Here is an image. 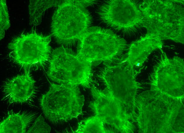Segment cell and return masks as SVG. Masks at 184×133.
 <instances>
[{"mask_svg":"<svg viewBox=\"0 0 184 133\" xmlns=\"http://www.w3.org/2000/svg\"><path fill=\"white\" fill-rule=\"evenodd\" d=\"M84 102L78 85L54 83L39 100L43 114L54 124L77 118L82 113Z\"/></svg>","mask_w":184,"mask_h":133,"instance_id":"6da1fadb","label":"cell"},{"mask_svg":"<svg viewBox=\"0 0 184 133\" xmlns=\"http://www.w3.org/2000/svg\"><path fill=\"white\" fill-rule=\"evenodd\" d=\"M91 22V16L85 8L75 0L63 1L52 16L51 35L59 44L68 47L80 40Z\"/></svg>","mask_w":184,"mask_h":133,"instance_id":"7a4b0ae2","label":"cell"},{"mask_svg":"<svg viewBox=\"0 0 184 133\" xmlns=\"http://www.w3.org/2000/svg\"><path fill=\"white\" fill-rule=\"evenodd\" d=\"M92 64L80 57L68 47L62 46L52 52L47 75L55 83L91 88Z\"/></svg>","mask_w":184,"mask_h":133,"instance_id":"3957f363","label":"cell"},{"mask_svg":"<svg viewBox=\"0 0 184 133\" xmlns=\"http://www.w3.org/2000/svg\"><path fill=\"white\" fill-rule=\"evenodd\" d=\"M51 39V35L36 32L19 35L8 45L11 57L25 73L42 69L48 64L50 57Z\"/></svg>","mask_w":184,"mask_h":133,"instance_id":"277c9868","label":"cell"},{"mask_svg":"<svg viewBox=\"0 0 184 133\" xmlns=\"http://www.w3.org/2000/svg\"><path fill=\"white\" fill-rule=\"evenodd\" d=\"M128 47L123 38L110 30L90 27L80 40L77 55L92 63L111 62L122 55Z\"/></svg>","mask_w":184,"mask_h":133,"instance_id":"5b68a950","label":"cell"},{"mask_svg":"<svg viewBox=\"0 0 184 133\" xmlns=\"http://www.w3.org/2000/svg\"><path fill=\"white\" fill-rule=\"evenodd\" d=\"M100 21L111 29L126 34L135 33L144 25L142 14L130 0H110L99 8Z\"/></svg>","mask_w":184,"mask_h":133,"instance_id":"8992f818","label":"cell"},{"mask_svg":"<svg viewBox=\"0 0 184 133\" xmlns=\"http://www.w3.org/2000/svg\"><path fill=\"white\" fill-rule=\"evenodd\" d=\"M119 62L106 65L99 76L108 94L121 104H128L133 103L138 85L135 80L133 66L125 59Z\"/></svg>","mask_w":184,"mask_h":133,"instance_id":"52a82bcc","label":"cell"},{"mask_svg":"<svg viewBox=\"0 0 184 133\" xmlns=\"http://www.w3.org/2000/svg\"><path fill=\"white\" fill-rule=\"evenodd\" d=\"M93 100L89 107L94 115L98 116L104 123L119 130L129 129L126 115L121 104L105 91L94 87H91Z\"/></svg>","mask_w":184,"mask_h":133,"instance_id":"ba28073f","label":"cell"},{"mask_svg":"<svg viewBox=\"0 0 184 133\" xmlns=\"http://www.w3.org/2000/svg\"><path fill=\"white\" fill-rule=\"evenodd\" d=\"M35 82L30 72L7 79L1 86L2 100L10 104L30 101L36 94Z\"/></svg>","mask_w":184,"mask_h":133,"instance_id":"9c48e42d","label":"cell"},{"mask_svg":"<svg viewBox=\"0 0 184 133\" xmlns=\"http://www.w3.org/2000/svg\"><path fill=\"white\" fill-rule=\"evenodd\" d=\"M161 43L160 39L146 35L131 44L125 59L133 67L139 66L152 52L160 47Z\"/></svg>","mask_w":184,"mask_h":133,"instance_id":"30bf717a","label":"cell"},{"mask_svg":"<svg viewBox=\"0 0 184 133\" xmlns=\"http://www.w3.org/2000/svg\"><path fill=\"white\" fill-rule=\"evenodd\" d=\"M38 113L23 111L8 113L0 124L1 133H23L26 132Z\"/></svg>","mask_w":184,"mask_h":133,"instance_id":"8fae6325","label":"cell"},{"mask_svg":"<svg viewBox=\"0 0 184 133\" xmlns=\"http://www.w3.org/2000/svg\"><path fill=\"white\" fill-rule=\"evenodd\" d=\"M63 1L30 0L29 5L30 25L33 28L39 25L46 11L51 8L58 7Z\"/></svg>","mask_w":184,"mask_h":133,"instance_id":"7c38bea8","label":"cell"},{"mask_svg":"<svg viewBox=\"0 0 184 133\" xmlns=\"http://www.w3.org/2000/svg\"><path fill=\"white\" fill-rule=\"evenodd\" d=\"M104 123L98 115L86 118L79 122L77 129L74 132L76 133H112L104 126Z\"/></svg>","mask_w":184,"mask_h":133,"instance_id":"4fadbf2b","label":"cell"},{"mask_svg":"<svg viewBox=\"0 0 184 133\" xmlns=\"http://www.w3.org/2000/svg\"><path fill=\"white\" fill-rule=\"evenodd\" d=\"M0 40L5 35L6 31L10 26L9 16L6 0H0Z\"/></svg>","mask_w":184,"mask_h":133,"instance_id":"5bb4252c","label":"cell"},{"mask_svg":"<svg viewBox=\"0 0 184 133\" xmlns=\"http://www.w3.org/2000/svg\"><path fill=\"white\" fill-rule=\"evenodd\" d=\"M51 127L45 120L41 114L36 118L32 125L30 127L26 133H50Z\"/></svg>","mask_w":184,"mask_h":133,"instance_id":"9a60e30c","label":"cell"},{"mask_svg":"<svg viewBox=\"0 0 184 133\" xmlns=\"http://www.w3.org/2000/svg\"><path fill=\"white\" fill-rule=\"evenodd\" d=\"M75 3L80 6L84 8L93 5L96 3L95 0H75Z\"/></svg>","mask_w":184,"mask_h":133,"instance_id":"2e32d148","label":"cell"}]
</instances>
